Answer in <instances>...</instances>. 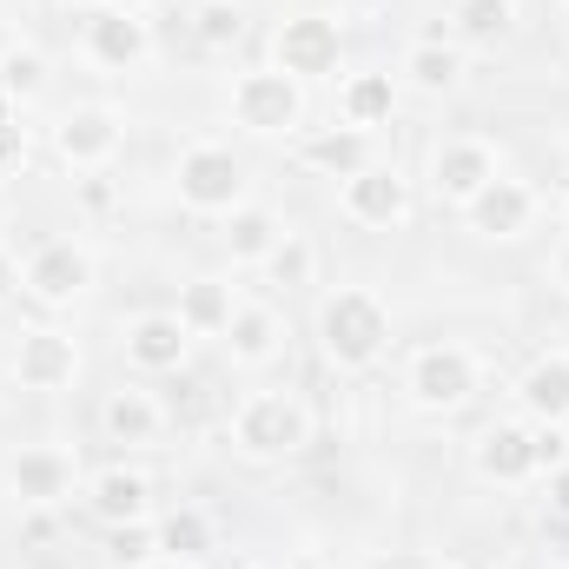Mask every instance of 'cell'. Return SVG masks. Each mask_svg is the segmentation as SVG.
I'll return each mask as SVG.
<instances>
[{
    "label": "cell",
    "mask_w": 569,
    "mask_h": 569,
    "mask_svg": "<svg viewBox=\"0 0 569 569\" xmlns=\"http://www.w3.org/2000/svg\"><path fill=\"white\" fill-rule=\"evenodd\" d=\"M318 351H325V365L345 371V378L371 371V365L391 351V305H385L371 284H338V291H325V305H318Z\"/></svg>",
    "instance_id": "6da1fadb"
},
{
    "label": "cell",
    "mask_w": 569,
    "mask_h": 569,
    "mask_svg": "<svg viewBox=\"0 0 569 569\" xmlns=\"http://www.w3.org/2000/svg\"><path fill=\"white\" fill-rule=\"evenodd\" d=\"M311 437H318V418H311V405L298 391H252V398H239V411L226 425V443L246 463H284Z\"/></svg>",
    "instance_id": "7a4b0ae2"
},
{
    "label": "cell",
    "mask_w": 569,
    "mask_h": 569,
    "mask_svg": "<svg viewBox=\"0 0 569 569\" xmlns=\"http://www.w3.org/2000/svg\"><path fill=\"white\" fill-rule=\"evenodd\" d=\"M172 192L192 219H232L252 192V172L232 146L219 140H192L179 159H172Z\"/></svg>",
    "instance_id": "3957f363"
},
{
    "label": "cell",
    "mask_w": 569,
    "mask_h": 569,
    "mask_svg": "<svg viewBox=\"0 0 569 569\" xmlns=\"http://www.w3.org/2000/svg\"><path fill=\"white\" fill-rule=\"evenodd\" d=\"M477 391H483V365H477V351L457 345V338L418 345V351L405 358V398H411L425 418H457Z\"/></svg>",
    "instance_id": "277c9868"
},
{
    "label": "cell",
    "mask_w": 569,
    "mask_h": 569,
    "mask_svg": "<svg viewBox=\"0 0 569 569\" xmlns=\"http://www.w3.org/2000/svg\"><path fill=\"white\" fill-rule=\"evenodd\" d=\"M226 113L252 140H291V133H305L311 100H305V80H291L279 67H246L226 93Z\"/></svg>",
    "instance_id": "5b68a950"
},
{
    "label": "cell",
    "mask_w": 569,
    "mask_h": 569,
    "mask_svg": "<svg viewBox=\"0 0 569 569\" xmlns=\"http://www.w3.org/2000/svg\"><path fill=\"white\" fill-rule=\"evenodd\" d=\"M100 279V259L87 239H40L27 259H20V291L47 311H67L73 298H87Z\"/></svg>",
    "instance_id": "8992f818"
},
{
    "label": "cell",
    "mask_w": 569,
    "mask_h": 569,
    "mask_svg": "<svg viewBox=\"0 0 569 569\" xmlns=\"http://www.w3.org/2000/svg\"><path fill=\"white\" fill-rule=\"evenodd\" d=\"M0 483L20 510H60L73 497V483H87V477H80V457L67 443H20L0 463Z\"/></svg>",
    "instance_id": "52a82bcc"
},
{
    "label": "cell",
    "mask_w": 569,
    "mask_h": 569,
    "mask_svg": "<svg viewBox=\"0 0 569 569\" xmlns=\"http://www.w3.org/2000/svg\"><path fill=\"white\" fill-rule=\"evenodd\" d=\"M80 53L100 67V73H140L152 60V20H146L133 0H113V7H93L80 20Z\"/></svg>",
    "instance_id": "ba28073f"
},
{
    "label": "cell",
    "mask_w": 569,
    "mask_h": 569,
    "mask_svg": "<svg viewBox=\"0 0 569 569\" xmlns=\"http://www.w3.org/2000/svg\"><path fill=\"white\" fill-rule=\"evenodd\" d=\"M470 470H477L483 483H497V490H517V483L543 477V425H530V418H497V425H483L477 443H470Z\"/></svg>",
    "instance_id": "9c48e42d"
},
{
    "label": "cell",
    "mask_w": 569,
    "mask_h": 569,
    "mask_svg": "<svg viewBox=\"0 0 569 569\" xmlns=\"http://www.w3.org/2000/svg\"><path fill=\"white\" fill-rule=\"evenodd\" d=\"M338 212H345L351 226H365V232H405L411 212H418V199H411V179H405L398 166L371 159L365 172H351V179L338 186Z\"/></svg>",
    "instance_id": "30bf717a"
},
{
    "label": "cell",
    "mask_w": 569,
    "mask_h": 569,
    "mask_svg": "<svg viewBox=\"0 0 569 569\" xmlns=\"http://www.w3.org/2000/svg\"><path fill=\"white\" fill-rule=\"evenodd\" d=\"M503 172V152L483 140V133H443V140L430 146V199L437 206H470L490 179Z\"/></svg>",
    "instance_id": "8fae6325"
},
{
    "label": "cell",
    "mask_w": 569,
    "mask_h": 569,
    "mask_svg": "<svg viewBox=\"0 0 569 569\" xmlns=\"http://www.w3.org/2000/svg\"><path fill=\"white\" fill-rule=\"evenodd\" d=\"M120 152H127V113H120V107H73V113H60V127H53V159H60L67 172L93 179V172H107Z\"/></svg>",
    "instance_id": "7c38bea8"
},
{
    "label": "cell",
    "mask_w": 569,
    "mask_h": 569,
    "mask_svg": "<svg viewBox=\"0 0 569 569\" xmlns=\"http://www.w3.org/2000/svg\"><path fill=\"white\" fill-rule=\"evenodd\" d=\"M345 60V27L331 13H284L272 33V67L291 80H331Z\"/></svg>",
    "instance_id": "4fadbf2b"
},
{
    "label": "cell",
    "mask_w": 569,
    "mask_h": 569,
    "mask_svg": "<svg viewBox=\"0 0 569 569\" xmlns=\"http://www.w3.org/2000/svg\"><path fill=\"white\" fill-rule=\"evenodd\" d=\"M537 212H543V192H537L530 179H517V172H497V179L463 206V226H470L477 239H523V232L537 226Z\"/></svg>",
    "instance_id": "5bb4252c"
},
{
    "label": "cell",
    "mask_w": 569,
    "mask_h": 569,
    "mask_svg": "<svg viewBox=\"0 0 569 569\" xmlns=\"http://www.w3.org/2000/svg\"><path fill=\"white\" fill-rule=\"evenodd\" d=\"M7 371H13L20 391H73V378H80V345H73V331L33 325V331H20Z\"/></svg>",
    "instance_id": "9a60e30c"
},
{
    "label": "cell",
    "mask_w": 569,
    "mask_h": 569,
    "mask_svg": "<svg viewBox=\"0 0 569 569\" xmlns=\"http://www.w3.org/2000/svg\"><path fill=\"white\" fill-rule=\"evenodd\" d=\"M510 398H517V418H530V425H563L569 418V345L537 351V358L517 371Z\"/></svg>",
    "instance_id": "2e32d148"
},
{
    "label": "cell",
    "mask_w": 569,
    "mask_h": 569,
    "mask_svg": "<svg viewBox=\"0 0 569 569\" xmlns=\"http://www.w3.org/2000/svg\"><path fill=\"white\" fill-rule=\"evenodd\" d=\"M284 318L272 305H252V298H239V311H232V325L219 331V345H226V358L239 365V371H272L284 358Z\"/></svg>",
    "instance_id": "e0dca14e"
},
{
    "label": "cell",
    "mask_w": 569,
    "mask_h": 569,
    "mask_svg": "<svg viewBox=\"0 0 569 569\" xmlns=\"http://www.w3.org/2000/svg\"><path fill=\"white\" fill-rule=\"evenodd\" d=\"M80 490H87V510H93L107 530L152 517V483H146V470H133V463H100Z\"/></svg>",
    "instance_id": "ac0fdd59"
},
{
    "label": "cell",
    "mask_w": 569,
    "mask_h": 569,
    "mask_svg": "<svg viewBox=\"0 0 569 569\" xmlns=\"http://www.w3.org/2000/svg\"><path fill=\"white\" fill-rule=\"evenodd\" d=\"M120 351H127V365L133 371H179L186 365V351H192V331L172 318V311H140V318H127V331H120Z\"/></svg>",
    "instance_id": "d6986e66"
},
{
    "label": "cell",
    "mask_w": 569,
    "mask_h": 569,
    "mask_svg": "<svg viewBox=\"0 0 569 569\" xmlns=\"http://www.w3.org/2000/svg\"><path fill=\"white\" fill-rule=\"evenodd\" d=\"M100 430H107V443H120V450H159V443H166V405H159L152 391H140V385L107 391Z\"/></svg>",
    "instance_id": "ffe728a7"
},
{
    "label": "cell",
    "mask_w": 569,
    "mask_h": 569,
    "mask_svg": "<svg viewBox=\"0 0 569 569\" xmlns=\"http://www.w3.org/2000/svg\"><path fill=\"white\" fill-rule=\"evenodd\" d=\"M391 113H398V73H385V67H358V73L338 80V127L378 133V127H391Z\"/></svg>",
    "instance_id": "44dd1931"
},
{
    "label": "cell",
    "mask_w": 569,
    "mask_h": 569,
    "mask_svg": "<svg viewBox=\"0 0 569 569\" xmlns=\"http://www.w3.org/2000/svg\"><path fill=\"white\" fill-rule=\"evenodd\" d=\"M298 159L311 166V172H325V179H351V172H365L378 152H371V133H358V127H318V133H305L298 140Z\"/></svg>",
    "instance_id": "7402d4cb"
},
{
    "label": "cell",
    "mask_w": 569,
    "mask_h": 569,
    "mask_svg": "<svg viewBox=\"0 0 569 569\" xmlns=\"http://www.w3.org/2000/svg\"><path fill=\"white\" fill-rule=\"evenodd\" d=\"M398 80H405V87H418V93H457V87H463V47H457V40H443V33L411 40V47H405Z\"/></svg>",
    "instance_id": "603a6c76"
},
{
    "label": "cell",
    "mask_w": 569,
    "mask_h": 569,
    "mask_svg": "<svg viewBox=\"0 0 569 569\" xmlns=\"http://www.w3.org/2000/svg\"><path fill=\"white\" fill-rule=\"evenodd\" d=\"M232 311H239V291L226 279H212V272H206V279H186L179 284V305H172V318H179L192 338H219V331L232 325Z\"/></svg>",
    "instance_id": "cb8c5ba5"
},
{
    "label": "cell",
    "mask_w": 569,
    "mask_h": 569,
    "mask_svg": "<svg viewBox=\"0 0 569 569\" xmlns=\"http://www.w3.org/2000/svg\"><path fill=\"white\" fill-rule=\"evenodd\" d=\"M510 27H517V0H450V40L457 47L490 53L510 40Z\"/></svg>",
    "instance_id": "d4e9b609"
},
{
    "label": "cell",
    "mask_w": 569,
    "mask_h": 569,
    "mask_svg": "<svg viewBox=\"0 0 569 569\" xmlns=\"http://www.w3.org/2000/svg\"><path fill=\"white\" fill-rule=\"evenodd\" d=\"M284 232H291V226H284L272 206H252V199H246V206L226 219V252H232V266H266Z\"/></svg>",
    "instance_id": "484cf974"
},
{
    "label": "cell",
    "mask_w": 569,
    "mask_h": 569,
    "mask_svg": "<svg viewBox=\"0 0 569 569\" xmlns=\"http://www.w3.org/2000/svg\"><path fill=\"white\" fill-rule=\"evenodd\" d=\"M152 530H159V557L199 563V557L212 550V517H206V510H192V503H179V510L152 517Z\"/></svg>",
    "instance_id": "4316f807"
},
{
    "label": "cell",
    "mask_w": 569,
    "mask_h": 569,
    "mask_svg": "<svg viewBox=\"0 0 569 569\" xmlns=\"http://www.w3.org/2000/svg\"><path fill=\"white\" fill-rule=\"evenodd\" d=\"M47 93V53L40 47H7V60H0V100L7 107H27V100H40Z\"/></svg>",
    "instance_id": "83f0119b"
},
{
    "label": "cell",
    "mask_w": 569,
    "mask_h": 569,
    "mask_svg": "<svg viewBox=\"0 0 569 569\" xmlns=\"http://www.w3.org/2000/svg\"><path fill=\"white\" fill-rule=\"evenodd\" d=\"M259 272H266V284H279V291H298V284H311V272H318V252H311L305 232H284Z\"/></svg>",
    "instance_id": "f1b7e54d"
},
{
    "label": "cell",
    "mask_w": 569,
    "mask_h": 569,
    "mask_svg": "<svg viewBox=\"0 0 569 569\" xmlns=\"http://www.w3.org/2000/svg\"><path fill=\"white\" fill-rule=\"evenodd\" d=\"M192 33H199V47L226 53V47H239V33H246V7H239V0H199V7H192Z\"/></svg>",
    "instance_id": "f546056e"
},
{
    "label": "cell",
    "mask_w": 569,
    "mask_h": 569,
    "mask_svg": "<svg viewBox=\"0 0 569 569\" xmlns=\"http://www.w3.org/2000/svg\"><path fill=\"white\" fill-rule=\"evenodd\" d=\"M152 557H159V530H152V517H146V523H120L113 543H107V563L113 569H140V563H152Z\"/></svg>",
    "instance_id": "4dcf8cb0"
},
{
    "label": "cell",
    "mask_w": 569,
    "mask_h": 569,
    "mask_svg": "<svg viewBox=\"0 0 569 569\" xmlns=\"http://www.w3.org/2000/svg\"><path fill=\"white\" fill-rule=\"evenodd\" d=\"M20 166H27V127H20V120H13V107L0 100V186H7Z\"/></svg>",
    "instance_id": "1f68e13d"
},
{
    "label": "cell",
    "mask_w": 569,
    "mask_h": 569,
    "mask_svg": "<svg viewBox=\"0 0 569 569\" xmlns=\"http://www.w3.org/2000/svg\"><path fill=\"white\" fill-rule=\"evenodd\" d=\"M543 279H550V284H557V291L569 298V232L557 239V246H550V259H543Z\"/></svg>",
    "instance_id": "d6a6232c"
},
{
    "label": "cell",
    "mask_w": 569,
    "mask_h": 569,
    "mask_svg": "<svg viewBox=\"0 0 569 569\" xmlns=\"http://www.w3.org/2000/svg\"><path fill=\"white\" fill-rule=\"evenodd\" d=\"M7 298H20V259L0 246V305H7Z\"/></svg>",
    "instance_id": "836d02e7"
},
{
    "label": "cell",
    "mask_w": 569,
    "mask_h": 569,
    "mask_svg": "<svg viewBox=\"0 0 569 569\" xmlns=\"http://www.w3.org/2000/svg\"><path fill=\"white\" fill-rule=\"evenodd\" d=\"M550 510L569 517V463H563V470H550Z\"/></svg>",
    "instance_id": "e575fe53"
},
{
    "label": "cell",
    "mask_w": 569,
    "mask_h": 569,
    "mask_svg": "<svg viewBox=\"0 0 569 569\" xmlns=\"http://www.w3.org/2000/svg\"><path fill=\"white\" fill-rule=\"evenodd\" d=\"M140 569H199V563H179V557H152V563H140Z\"/></svg>",
    "instance_id": "d590c367"
},
{
    "label": "cell",
    "mask_w": 569,
    "mask_h": 569,
    "mask_svg": "<svg viewBox=\"0 0 569 569\" xmlns=\"http://www.w3.org/2000/svg\"><path fill=\"white\" fill-rule=\"evenodd\" d=\"M67 7H87V13H93V7H113V0H67Z\"/></svg>",
    "instance_id": "8d00e7d4"
},
{
    "label": "cell",
    "mask_w": 569,
    "mask_h": 569,
    "mask_svg": "<svg viewBox=\"0 0 569 569\" xmlns=\"http://www.w3.org/2000/svg\"><path fill=\"white\" fill-rule=\"evenodd\" d=\"M418 569H463V563H450V557H437V563H418Z\"/></svg>",
    "instance_id": "74e56055"
},
{
    "label": "cell",
    "mask_w": 569,
    "mask_h": 569,
    "mask_svg": "<svg viewBox=\"0 0 569 569\" xmlns=\"http://www.w3.org/2000/svg\"><path fill=\"white\" fill-rule=\"evenodd\" d=\"M7 47H13V33H7V27H0V60H7Z\"/></svg>",
    "instance_id": "f35d334b"
},
{
    "label": "cell",
    "mask_w": 569,
    "mask_h": 569,
    "mask_svg": "<svg viewBox=\"0 0 569 569\" xmlns=\"http://www.w3.org/2000/svg\"><path fill=\"white\" fill-rule=\"evenodd\" d=\"M563 232H569V192H563Z\"/></svg>",
    "instance_id": "ab89813d"
},
{
    "label": "cell",
    "mask_w": 569,
    "mask_h": 569,
    "mask_svg": "<svg viewBox=\"0 0 569 569\" xmlns=\"http://www.w3.org/2000/svg\"><path fill=\"white\" fill-rule=\"evenodd\" d=\"M252 569H291V563H252Z\"/></svg>",
    "instance_id": "60d3db41"
},
{
    "label": "cell",
    "mask_w": 569,
    "mask_h": 569,
    "mask_svg": "<svg viewBox=\"0 0 569 569\" xmlns=\"http://www.w3.org/2000/svg\"><path fill=\"white\" fill-rule=\"evenodd\" d=\"M318 569H351V563H318Z\"/></svg>",
    "instance_id": "b9f144b4"
},
{
    "label": "cell",
    "mask_w": 569,
    "mask_h": 569,
    "mask_svg": "<svg viewBox=\"0 0 569 569\" xmlns=\"http://www.w3.org/2000/svg\"><path fill=\"white\" fill-rule=\"evenodd\" d=\"M563 437H569V418H563Z\"/></svg>",
    "instance_id": "7bdbcfd3"
},
{
    "label": "cell",
    "mask_w": 569,
    "mask_h": 569,
    "mask_svg": "<svg viewBox=\"0 0 569 569\" xmlns=\"http://www.w3.org/2000/svg\"><path fill=\"white\" fill-rule=\"evenodd\" d=\"M563 7H569V0H563Z\"/></svg>",
    "instance_id": "ee69618b"
}]
</instances>
